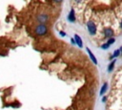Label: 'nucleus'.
<instances>
[{
	"label": "nucleus",
	"instance_id": "1",
	"mask_svg": "<svg viewBox=\"0 0 122 110\" xmlns=\"http://www.w3.org/2000/svg\"><path fill=\"white\" fill-rule=\"evenodd\" d=\"M47 32H48L47 26H45L44 24H39L35 28V33L38 34V35H44V34L47 33Z\"/></svg>",
	"mask_w": 122,
	"mask_h": 110
},
{
	"label": "nucleus",
	"instance_id": "2",
	"mask_svg": "<svg viewBox=\"0 0 122 110\" xmlns=\"http://www.w3.org/2000/svg\"><path fill=\"white\" fill-rule=\"evenodd\" d=\"M87 29H88V32H89L90 34L94 35L96 33V26H95V24L92 21H88V23H87Z\"/></svg>",
	"mask_w": 122,
	"mask_h": 110
},
{
	"label": "nucleus",
	"instance_id": "3",
	"mask_svg": "<svg viewBox=\"0 0 122 110\" xmlns=\"http://www.w3.org/2000/svg\"><path fill=\"white\" fill-rule=\"evenodd\" d=\"M48 19H49V16H48L46 13H40V14L37 16V20H38L41 24H43V23L47 22V21H48Z\"/></svg>",
	"mask_w": 122,
	"mask_h": 110
},
{
	"label": "nucleus",
	"instance_id": "4",
	"mask_svg": "<svg viewBox=\"0 0 122 110\" xmlns=\"http://www.w3.org/2000/svg\"><path fill=\"white\" fill-rule=\"evenodd\" d=\"M74 41H75V44H77V46L79 48H82L83 47V41H82L81 37L78 34H74Z\"/></svg>",
	"mask_w": 122,
	"mask_h": 110
},
{
	"label": "nucleus",
	"instance_id": "5",
	"mask_svg": "<svg viewBox=\"0 0 122 110\" xmlns=\"http://www.w3.org/2000/svg\"><path fill=\"white\" fill-rule=\"evenodd\" d=\"M104 35L108 38H111L112 35H113V31L111 29V28H106L104 30Z\"/></svg>",
	"mask_w": 122,
	"mask_h": 110
},
{
	"label": "nucleus",
	"instance_id": "6",
	"mask_svg": "<svg viewBox=\"0 0 122 110\" xmlns=\"http://www.w3.org/2000/svg\"><path fill=\"white\" fill-rule=\"evenodd\" d=\"M86 51H87V53L89 54V56H90V58L92 59V61L94 63V64H97V60H96V57L94 56V55L92 53V51L89 49V48H86Z\"/></svg>",
	"mask_w": 122,
	"mask_h": 110
},
{
	"label": "nucleus",
	"instance_id": "7",
	"mask_svg": "<svg viewBox=\"0 0 122 110\" xmlns=\"http://www.w3.org/2000/svg\"><path fill=\"white\" fill-rule=\"evenodd\" d=\"M68 20L71 23H73L75 21V14H74V11L73 10H71L70 13L68 14Z\"/></svg>",
	"mask_w": 122,
	"mask_h": 110
},
{
	"label": "nucleus",
	"instance_id": "8",
	"mask_svg": "<svg viewBox=\"0 0 122 110\" xmlns=\"http://www.w3.org/2000/svg\"><path fill=\"white\" fill-rule=\"evenodd\" d=\"M107 88H108V84L107 83H104L101 87V90H100V95H104L107 91Z\"/></svg>",
	"mask_w": 122,
	"mask_h": 110
},
{
	"label": "nucleus",
	"instance_id": "9",
	"mask_svg": "<svg viewBox=\"0 0 122 110\" xmlns=\"http://www.w3.org/2000/svg\"><path fill=\"white\" fill-rule=\"evenodd\" d=\"M115 61H116V60L114 59V60H112V61L109 64V66H108V71H109V72H112V69H113V67H114V64H115Z\"/></svg>",
	"mask_w": 122,
	"mask_h": 110
},
{
	"label": "nucleus",
	"instance_id": "10",
	"mask_svg": "<svg viewBox=\"0 0 122 110\" xmlns=\"http://www.w3.org/2000/svg\"><path fill=\"white\" fill-rule=\"evenodd\" d=\"M120 53H121V52H120V50H115V51L113 52V55H112V57H111V58H113V57H117V56L120 55Z\"/></svg>",
	"mask_w": 122,
	"mask_h": 110
},
{
	"label": "nucleus",
	"instance_id": "11",
	"mask_svg": "<svg viewBox=\"0 0 122 110\" xmlns=\"http://www.w3.org/2000/svg\"><path fill=\"white\" fill-rule=\"evenodd\" d=\"M107 42H108L110 45H112V43H114V42H115V38H113V37H111V38H109V40H108Z\"/></svg>",
	"mask_w": 122,
	"mask_h": 110
},
{
	"label": "nucleus",
	"instance_id": "12",
	"mask_svg": "<svg viewBox=\"0 0 122 110\" xmlns=\"http://www.w3.org/2000/svg\"><path fill=\"white\" fill-rule=\"evenodd\" d=\"M110 46H111V45H110V44H109V43L107 42V43H105V44H103V45L101 46V48H102V49H104V50H106V49H108V48H109Z\"/></svg>",
	"mask_w": 122,
	"mask_h": 110
},
{
	"label": "nucleus",
	"instance_id": "13",
	"mask_svg": "<svg viewBox=\"0 0 122 110\" xmlns=\"http://www.w3.org/2000/svg\"><path fill=\"white\" fill-rule=\"evenodd\" d=\"M59 33H60V35H62V36H65V35H66V33H65L64 32H60Z\"/></svg>",
	"mask_w": 122,
	"mask_h": 110
},
{
	"label": "nucleus",
	"instance_id": "14",
	"mask_svg": "<svg viewBox=\"0 0 122 110\" xmlns=\"http://www.w3.org/2000/svg\"><path fill=\"white\" fill-rule=\"evenodd\" d=\"M106 98H107V97H103V99H102V101H103V102L106 101Z\"/></svg>",
	"mask_w": 122,
	"mask_h": 110
},
{
	"label": "nucleus",
	"instance_id": "15",
	"mask_svg": "<svg viewBox=\"0 0 122 110\" xmlns=\"http://www.w3.org/2000/svg\"><path fill=\"white\" fill-rule=\"evenodd\" d=\"M74 1H75V2H77V3H79V2L81 1V0H74Z\"/></svg>",
	"mask_w": 122,
	"mask_h": 110
},
{
	"label": "nucleus",
	"instance_id": "16",
	"mask_svg": "<svg viewBox=\"0 0 122 110\" xmlns=\"http://www.w3.org/2000/svg\"><path fill=\"white\" fill-rule=\"evenodd\" d=\"M120 28L122 29V21H121V23H120Z\"/></svg>",
	"mask_w": 122,
	"mask_h": 110
},
{
	"label": "nucleus",
	"instance_id": "17",
	"mask_svg": "<svg viewBox=\"0 0 122 110\" xmlns=\"http://www.w3.org/2000/svg\"><path fill=\"white\" fill-rule=\"evenodd\" d=\"M54 1H56V2H61L62 0H54Z\"/></svg>",
	"mask_w": 122,
	"mask_h": 110
}]
</instances>
